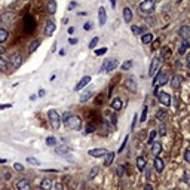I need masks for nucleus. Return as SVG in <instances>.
I'll return each instance as SVG.
<instances>
[{"label": "nucleus", "mask_w": 190, "mask_h": 190, "mask_svg": "<svg viewBox=\"0 0 190 190\" xmlns=\"http://www.w3.org/2000/svg\"><path fill=\"white\" fill-rule=\"evenodd\" d=\"M169 82V74L167 71H157V74L153 79V89H157L159 86H163Z\"/></svg>", "instance_id": "obj_1"}, {"label": "nucleus", "mask_w": 190, "mask_h": 190, "mask_svg": "<svg viewBox=\"0 0 190 190\" xmlns=\"http://www.w3.org/2000/svg\"><path fill=\"white\" fill-rule=\"evenodd\" d=\"M66 125H67L68 129H71V131H79L82 128V119L79 116L70 114L67 119H66Z\"/></svg>", "instance_id": "obj_2"}, {"label": "nucleus", "mask_w": 190, "mask_h": 190, "mask_svg": "<svg viewBox=\"0 0 190 190\" xmlns=\"http://www.w3.org/2000/svg\"><path fill=\"white\" fill-rule=\"evenodd\" d=\"M48 117H49V123H51V126H52V129H59V126H61V116H59V113L56 112V110H49L48 112Z\"/></svg>", "instance_id": "obj_3"}, {"label": "nucleus", "mask_w": 190, "mask_h": 190, "mask_svg": "<svg viewBox=\"0 0 190 190\" xmlns=\"http://www.w3.org/2000/svg\"><path fill=\"white\" fill-rule=\"evenodd\" d=\"M155 6H156V0H143L140 3V11H141V13L149 15L155 11Z\"/></svg>", "instance_id": "obj_4"}, {"label": "nucleus", "mask_w": 190, "mask_h": 190, "mask_svg": "<svg viewBox=\"0 0 190 190\" xmlns=\"http://www.w3.org/2000/svg\"><path fill=\"white\" fill-rule=\"evenodd\" d=\"M23 61H24V58H23V55H21L20 52H16V54H12L11 58H9V66H11L13 70H16V68L21 67Z\"/></svg>", "instance_id": "obj_5"}, {"label": "nucleus", "mask_w": 190, "mask_h": 190, "mask_svg": "<svg viewBox=\"0 0 190 190\" xmlns=\"http://www.w3.org/2000/svg\"><path fill=\"white\" fill-rule=\"evenodd\" d=\"M119 66V61L116 59V58H112V59H106L104 61V64H102V68H101V71H107V73H110L113 71L114 68Z\"/></svg>", "instance_id": "obj_6"}, {"label": "nucleus", "mask_w": 190, "mask_h": 190, "mask_svg": "<svg viewBox=\"0 0 190 190\" xmlns=\"http://www.w3.org/2000/svg\"><path fill=\"white\" fill-rule=\"evenodd\" d=\"M156 97H157V100H159V102L162 104V106H165V107H168L169 104H171V95L168 94V92H157L156 94Z\"/></svg>", "instance_id": "obj_7"}, {"label": "nucleus", "mask_w": 190, "mask_h": 190, "mask_svg": "<svg viewBox=\"0 0 190 190\" xmlns=\"http://www.w3.org/2000/svg\"><path fill=\"white\" fill-rule=\"evenodd\" d=\"M160 63H162V58H155L153 61H152V64H150V67H149V76H155V73H156L159 67H160Z\"/></svg>", "instance_id": "obj_8"}, {"label": "nucleus", "mask_w": 190, "mask_h": 190, "mask_svg": "<svg viewBox=\"0 0 190 190\" xmlns=\"http://www.w3.org/2000/svg\"><path fill=\"white\" fill-rule=\"evenodd\" d=\"M178 34L183 40H190V25H183V27L180 28Z\"/></svg>", "instance_id": "obj_9"}, {"label": "nucleus", "mask_w": 190, "mask_h": 190, "mask_svg": "<svg viewBox=\"0 0 190 190\" xmlns=\"http://www.w3.org/2000/svg\"><path fill=\"white\" fill-rule=\"evenodd\" d=\"M16 189L18 190H31V184L27 178H21L16 183Z\"/></svg>", "instance_id": "obj_10"}, {"label": "nucleus", "mask_w": 190, "mask_h": 190, "mask_svg": "<svg viewBox=\"0 0 190 190\" xmlns=\"http://www.w3.org/2000/svg\"><path fill=\"white\" fill-rule=\"evenodd\" d=\"M107 153L109 152L106 149H92V150L88 152V155L92 157H101V156H104V155H107Z\"/></svg>", "instance_id": "obj_11"}, {"label": "nucleus", "mask_w": 190, "mask_h": 190, "mask_svg": "<svg viewBox=\"0 0 190 190\" xmlns=\"http://www.w3.org/2000/svg\"><path fill=\"white\" fill-rule=\"evenodd\" d=\"M181 83H183V76H180V74L172 76V79H171V86H172L174 89L180 88V86H181Z\"/></svg>", "instance_id": "obj_12"}, {"label": "nucleus", "mask_w": 190, "mask_h": 190, "mask_svg": "<svg viewBox=\"0 0 190 190\" xmlns=\"http://www.w3.org/2000/svg\"><path fill=\"white\" fill-rule=\"evenodd\" d=\"M89 82H91V76H85V77H82V79H80V82H79L77 85L74 86V91H80L82 88H85Z\"/></svg>", "instance_id": "obj_13"}, {"label": "nucleus", "mask_w": 190, "mask_h": 190, "mask_svg": "<svg viewBox=\"0 0 190 190\" xmlns=\"http://www.w3.org/2000/svg\"><path fill=\"white\" fill-rule=\"evenodd\" d=\"M98 21H100V25H104L106 21H107V12H106V9L102 6L98 9Z\"/></svg>", "instance_id": "obj_14"}, {"label": "nucleus", "mask_w": 190, "mask_h": 190, "mask_svg": "<svg viewBox=\"0 0 190 190\" xmlns=\"http://www.w3.org/2000/svg\"><path fill=\"white\" fill-rule=\"evenodd\" d=\"M150 145H152V155L153 156H159L160 152H162V144L157 143V141H153V144H150Z\"/></svg>", "instance_id": "obj_15"}, {"label": "nucleus", "mask_w": 190, "mask_h": 190, "mask_svg": "<svg viewBox=\"0 0 190 190\" xmlns=\"http://www.w3.org/2000/svg\"><path fill=\"white\" fill-rule=\"evenodd\" d=\"M163 168H165V163H163V160H162V159H160L159 156H156V157H155V169H156L159 174H160V172L163 171Z\"/></svg>", "instance_id": "obj_16"}, {"label": "nucleus", "mask_w": 190, "mask_h": 190, "mask_svg": "<svg viewBox=\"0 0 190 190\" xmlns=\"http://www.w3.org/2000/svg\"><path fill=\"white\" fill-rule=\"evenodd\" d=\"M54 31H55V24H54V21H48V23H46V27H45V34L46 36H52Z\"/></svg>", "instance_id": "obj_17"}, {"label": "nucleus", "mask_w": 190, "mask_h": 190, "mask_svg": "<svg viewBox=\"0 0 190 190\" xmlns=\"http://www.w3.org/2000/svg\"><path fill=\"white\" fill-rule=\"evenodd\" d=\"M189 48H190V40H183V42H181V45L178 46V54H180V55L186 54Z\"/></svg>", "instance_id": "obj_18"}, {"label": "nucleus", "mask_w": 190, "mask_h": 190, "mask_svg": "<svg viewBox=\"0 0 190 190\" xmlns=\"http://www.w3.org/2000/svg\"><path fill=\"white\" fill-rule=\"evenodd\" d=\"M40 189L42 190H51L52 189V180L51 178H43L40 181Z\"/></svg>", "instance_id": "obj_19"}, {"label": "nucleus", "mask_w": 190, "mask_h": 190, "mask_svg": "<svg viewBox=\"0 0 190 190\" xmlns=\"http://www.w3.org/2000/svg\"><path fill=\"white\" fill-rule=\"evenodd\" d=\"M123 20H125V23H131L132 21V11H131V8H125L123 9Z\"/></svg>", "instance_id": "obj_20"}, {"label": "nucleus", "mask_w": 190, "mask_h": 190, "mask_svg": "<svg viewBox=\"0 0 190 190\" xmlns=\"http://www.w3.org/2000/svg\"><path fill=\"white\" fill-rule=\"evenodd\" d=\"M46 9H48V13L54 15V13L56 12V2L55 0H48V6H46Z\"/></svg>", "instance_id": "obj_21"}, {"label": "nucleus", "mask_w": 190, "mask_h": 190, "mask_svg": "<svg viewBox=\"0 0 190 190\" xmlns=\"http://www.w3.org/2000/svg\"><path fill=\"white\" fill-rule=\"evenodd\" d=\"M153 34L152 33H144L141 36V42H143V45H149V43H152L153 42Z\"/></svg>", "instance_id": "obj_22"}, {"label": "nucleus", "mask_w": 190, "mask_h": 190, "mask_svg": "<svg viewBox=\"0 0 190 190\" xmlns=\"http://www.w3.org/2000/svg\"><path fill=\"white\" fill-rule=\"evenodd\" d=\"M114 156H116V153L109 152V153L106 155V159H104V165H106V167H110L113 163V160H114Z\"/></svg>", "instance_id": "obj_23"}, {"label": "nucleus", "mask_w": 190, "mask_h": 190, "mask_svg": "<svg viewBox=\"0 0 190 190\" xmlns=\"http://www.w3.org/2000/svg\"><path fill=\"white\" fill-rule=\"evenodd\" d=\"M145 167H147V162H145V159L143 156H138L137 157V168L140 169V171H144Z\"/></svg>", "instance_id": "obj_24"}, {"label": "nucleus", "mask_w": 190, "mask_h": 190, "mask_svg": "<svg viewBox=\"0 0 190 190\" xmlns=\"http://www.w3.org/2000/svg\"><path fill=\"white\" fill-rule=\"evenodd\" d=\"M8 70H9V63H8V59H5L3 56H0V71L6 73Z\"/></svg>", "instance_id": "obj_25"}, {"label": "nucleus", "mask_w": 190, "mask_h": 190, "mask_svg": "<svg viewBox=\"0 0 190 190\" xmlns=\"http://www.w3.org/2000/svg\"><path fill=\"white\" fill-rule=\"evenodd\" d=\"M125 85H126V88H128L129 91L137 92V85H135V80L132 77H131V79H126V83H125Z\"/></svg>", "instance_id": "obj_26"}, {"label": "nucleus", "mask_w": 190, "mask_h": 190, "mask_svg": "<svg viewBox=\"0 0 190 190\" xmlns=\"http://www.w3.org/2000/svg\"><path fill=\"white\" fill-rule=\"evenodd\" d=\"M122 106H123V102H122V100L120 98H114V100L112 101V107H113V110H120L122 109Z\"/></svg>", "instance_id": "obj_27"}, {"label": "nucleus", "mask_w": 190, "mask_h": 190, "mask_svg": "<svg viewBox=\"0 0 190 190\" xmlns=\"http://www.w3.org/2000/svg\"><path fill=\"white\" fill-rule=\"evenodd\" d=\"M167 117H168L167 110H159V112L156 113V119H157V120H160V122H163Z\"/></svg>", "instance_id": "obj_28"}, {"label": "nucleus", "mask_w": 190, "mask_h": 190, "mask_svg": "<svg viewBox=\"0 0 190 190\" xmlns=\"http://www.w3.org/2000/svg\"><path fill=\"white\" fill-rule=\"evenodd\" d=\"M56 153H58V155H67V153H70V147H67V145H59V147L56 149Z\"/></svg>", "instance_id": "obj_29"}, {"label": "nucleus", "mask_w": 190, "mask_h": 190, "mask_svg": "<svg viewBox=\"0 0 190 190\" xmlns=\"http://www.w3.org/2000/svg\"><path fill=\"white\" fill-rule=\"evenodd\" d=\"M8 30H5V28H0V43H3V42H6L8 40Z\"/></svg>", "instance_id": "obj_30"}, {"label": "nucleus", "mask_w": 190, "mask_h": 190, "mask_svg": "<svg viewBox=\"0 0 190 190\" xmlns=\"http://www.w3.org/2000/svg\"><path fill=\"white\" fill-rule=\"evenodd\" d=\"M92 97V91H86V92H83L82 95H80V101L82 102H85V101H88Z\"/></svg>", "instance_id": "obj_31"}, {"label": "nucleus", "mask_w": 190, "mask_h": 190, "mask_svg": "<svg viewBox=\"0 0 190 190\" xmlns=\"http://www.w3.org/2000/svg\"><path fill=\"white\" fill-rule=\"evenodd\" d=\"M40 43H42L40 40H36V42H33V43L30 45V48H28V52H30V54H33L34 51H36L39 46H40Z\"/></svg>", "instance_id": "obj_32"}, {"label": "nucleus", "mask_w": 190, "mask_h": 190, "mask_svg": "<svg viewBox=\"0 0 190 190\" xmlns=\"http://www.w3.org/2000/svg\"><path fill=\"white\" fill-rule=\"evenodd\" d=\"M55 144H56V138H55V137H48V138H46V145L54 147Z\"/></svg>", "instance_id": "obj_33"}, {"label": "nucleus", "mask_w": 190, "mask_h": 190, "mask_svg": "<svg viewBox=\"0 0 190 190\" xmlns=\"http://www.w3.org/2000/svg\"><path fill=\"white\" fill-rule=\"evenodd\" d=\"M98 42H100V37H98V36H95V37H94V39H92V40L89 42L88 48H89V49H94V48L97 46V43H98Z\"/></svg>", "instance_id": "obj_34"}, {"label": "nucleus", "mask_w": 190, "mask_h": 190, "mask_svg": "<svg viewBox=\"0 0 190 190\" xmlns=\"http://www.w3.org/2000/svg\"><path fill=\"white\" fill-rule=\"evenodd\" d=\"M156 135H157L156 131H150V135H149V140H147V143H149V144H153V141H155Z\"/></svg>", "instance_id": "obj_35"}, {"label": "nucleus", "mask_w": 190, "mask_h": 190, "mask_svg": "<svg viewBox=\"0 0 190 190\" xmlns=\"http://www.w3.org/2000/svg\"><path fill=\"white\" fill-rule=\"evenodd\" d=\"M98 171H100V168H98V167H94L92 169H91L89 177H88V178H89V180H92L94 177H95V175H97V174H98Z\"/></svg>", "instance_id": "obj_36"}, {"label": "nucleus", "mask_w": 190, "mask_h": 190, "mask_svg": "<svg viewBox=\"0 0 190 190\" xmlns=\"http://www.w3.org/2000/svg\"><path fill=\"white\" fill-rule=\"evenodd\" d=\"M132 64H134V63H132L131 59H128V61H125V63H123V64H122V70H129V68L132 67Z\"/></svg>", "instance_id": "obj_37"}, {"label": "nucleus", "mask_w": 190, "mask_h": 190, "mask_svg": "<svg viewBox=\"0 0 190 190\" xmlns=\"http://www.w3.org/2000/svg\"><path fill=\"white\" fill-rule=\"evenodd\" d=\"M27 162H28V163H31V165H40V163H42V162H40L39 159H36V157H28V159H27Z\"/></svg>", "instance_id": "obj_38"}, {"label": "nucleus", "mask_w": 190, "mask_h": 190, "mask_svg": "<svg viewBox=\"0 0 190 190\" xmlns=\"http://www.w3.org/2000/svg\"><path fill=\"white\" fill-rule=\"evenodd\" d=\"M147 112H149V109H147V106H145L144 109H143V113H141V122H144V120H147Z\"/></svg>", "instance_id": "obj_39"}, {"label": "nucleus", "mask_w": 190, "mask_h": 190, "mask_svg": "<svg viewBox=\"0 0 190 190\" xmlns=\"http://www.w3.org/2000/svg\"><path fill=\"white\" fill-rule=\"evenodd\" d=\"M106 52H107V48H101V49H97V51H95V55L101 56V55H104Z\"/></svg>", "instance_id": "obj_40"}, {"label": "nucleus", "mask_w": 190, "mask_h": 190, "mask_svg": "<svg viewBox=\"0 0 190 190\" xmlns=\"http://www.w3.org/2000/svg\"><path fill=\"white\" fill-rule=\"evenodd\" d=\"M159 134L162 135V137H165V135H167V126H165L163 123H162V125H160V128H159Z\"/></svg>", "instance_id": "obj_41"}, {"label": "nucleus", "mask_w": 190, "mask_h": 190, "mask_svg": "<svg viewBox=\"0 0 190 190\" xmlns=\"http://www.w3.org/2000/svg\"><path fill=\"white\" fill-rule=\"evenodd\" d=\"M95 131V126L92 125V123H89V125H86V134H92Z\"/></svg>", "instance_id": "obj_42"}, {"label": "nucleus", "mask_w": 190, "mask_h": 190, "mask_svg": "<svg viewBox=\"0 0 190 190\" xmlns=\"http://www.w3.org/2000/svg\"><path fill=\"white\" fill-rule=\"evenodd\" d=\"M128 138H129V137H128V135H126V137H125V140H123L122 145H120V147H119V153H120V152H123V149H125V147H126V143H128Z\"/></svg>", "instance_id": "obj_43"}, {"label": "nucleus", "mask_w": 190, "mask_h": 190, "mask_svg": "<svg viewBox=\"0 0 190 190\" xmlns=\"http://www.w3.org/2000/svg\"><path fill=\"white\" fill-rule=\"evenodd\" d=\"M131 30H132V33L134 34H141V28H138V27H135V25H131Z\"/></svg>", "instance_id": "obj_44"}, {"label": "nucleus", "mask_w": 190, "mask_h": 190, "mask_svg": "<svg viewBox=\"0 0 190 190\" xmlns=\"http://www.w3.org/2000/svg\"><path fill=\"white\" fill-rule=\"evenodd\" d=\"M184 159H186L187 163H190V149H187V150L184 152Z\"/></svg>", "instance_id": "obj_45"}, {"label": "nucleus", "mask_w": 190, "mask_h": 190, "mask_svg": "<svg viewBox=\"0 0 190 190\" xmlns=\"http://www.w3.org/2000/svg\"><path fill=\"white\" fill-rule=\"evenodd\" d=\"M125 167H126V165H122V167L117 168V175H119V177H122L123 175V172H125Z\"/></svg>", "instance_id": "obj_46"}, {"label": "nucleus", "mask_w": 190, "mask_h": 190, "mask_svg": "<svg viewBox=\"0 0 190 190\" xmlns=\"http://www.w3.org/2000/svg\"><path fill=\"white\" fill-rule=\"evenodd\" d=\"M13 168H15L16 171H24V167L21 165V163H18V162H16V163H13Z\"/></svg>", "instance_id": "obj_47"}, {"label": "nucleus", "mask_w": 190, "mask_h": 190, "mask_svg": "<svg viewBox=\"0 0 190 190\" xmlns=\"http://www.w3.org/2000/svg\"><path fill=\"white\" fill-rule=\"evenodd\" d=\"M54 190H64V186L61 183H56L55 186H54Z\"/></svg>", "instance_id": "obj_48"}, {"label": "nucleus", "mask_w": 190, "mask_h": 190, "mask_svg": "<svg viewBox=\"0 0 190 190\" xmlns=\"http://www.w3.org/2000/svg\"><path fill=\"white\" fill-rule=\"evenodd\" d=\"M12 104H0V110H5V109H11Z\"/></svg>", "instance_id": "obj_49"}, {"label": "nucleus", "mask_w": 190, "mask_h": 190, "mask_svg": "<svg viewBox=\"0 0 190 190\" xmlns=\"http://www.w3.org/2000/svg\"><path fill=\"white\" fill-rule=\"evenodd\" d=\"M68 43H70V45H76V43H77V39H71V37H70V39H68Z\"/></svg>", "instance_id": "obj_50"}, {"label": "nucleus", "mask_w": 190, "mask_h": 190, "mask_svg": "<svg viewBox=\"0 0 190 190\" xmlns=\"http://www.w3.org/2000/svg\"><path fill=\"white\" fill-rule=\"evenodd\" d=\"M92 28V23H86L85 24V30H91Z\"/></svg>", "instance_id": "obj_51"}, {"label": "nucleus", "mask_w": 190, "mask_h": 190, "mask_svg": "<svg viewBox=\"0 0 190 190\" xmlns=\"http://www.w3.org/2000/svg\"><path fill=\"white\" fill-rule=\"evenodd\" d=\"M144 190H153V186L152 184H144Z\"/></svg>", "instance_id": "obj_52"}, {"label": "nucleus", "mask_w": 190, "mask_h": 190, "mask_svg": "<svg viewBox=\"0 0 190 190\" xmlns=\"http://www.w3.org/2000/svg\"><path fill=\"white\" fill-rule=\"evenodd\" d=\"M135 125H137V114L134 116V122H132V126H131V129H134V128H135Z\"/></svg>", "instance_id": "obj_53"}, {"label": "nucleus", "mask_w": 190, "mask_h": 190, "mask_svg": "<svg viewBox=\"0 0 190 190\" xmlns=\"http://www.w3.org/2000/svg\"><path fill=\"white\" fill-rule=\"evenodd\" d=\"M3 54H5V48H3V45L0 43V56L3 55Z\"/></svg>", "instance_id": "obj_54"}, {"label": "nucleus", "mask_w": 190, "mask_h": 190, "mask_svg": "<svg viewBox=\"0 0 190 190\" xmlns=\"http://www.w3.org/2000/svg\"><path fill=\"white\" fill-rule=\"evenodd\" d=\"M45 172H58V169H43Z\"/></svg>", "instance_id": "obj_55"}, {"label": "nucleus", "mask_w": 190, "mask_h": 190, "mask_svg": "<svg viewBox=\"0 0 190 190\" xmlns=\"http://www.w3.org/2000/svg\"><path fill=\"white\" fill-rule=\"evenodd\" d=\"M39 97H45V91H43V89L39 91Z\"/></svg>", "instance_id": "obj_56"}, {"label": "nucleus", "mask_w": 190, "mask_h": 190, "mask_svg": "<svg viewBox=\"0 0 190 190\" xmlns=\"http://www.w3.org/2000/svg\"><path fill=\"white\" fill-rule=\"evenodd\" d=\"M74 33V28H73V27H70V28H68V34H73Z\"/></svg>", "instance_id": "obj_57"}, {"label": "nucleus", "mask_w": 190, "mask_h": 190, "mask_svg": "<svg viewBox=\"0 0 190 190\" xmlns=\"http://www.w3.org/2000/svg\"><path fill=\"white\" fill-rule=\"evenodd\" d=\"M73 8H76V3H70V6H68V9H73Z\"/></svg>", "instance_id": "obj_58"}, {"label": "nucleus", "mask_w": 190, "mask_h": 190, "mask_svg": "<svg viewBox=\"0 0 190 190\" xmlns=\"http://www.w3.org/2000/svg\"><path fill=\"white\" fill-rule=\"evenodd\" d=\"M186 59H187V67L190 68V55H187V58H186Z\"/></svg>", "instance_id": "obj_59"}, {"label": "nucleus", "mask_w": 190, "mask_h": 190, "mask_svg": "<svg viewBox=\"0 0 190 190\" xmlns=\"http://www.w3.org/2000/svg\"><path fill=\"white\" fill-rule=\"evenodd\" d=\"M110 3H112V8H114V6H116V0H110Z\"/></svg>", "instance_id": "obj_60"}, {"label": "nucleus", "mask_w": 190, "mask_h": 190, "mask_svg": "<svg viewBox=\"0 0 190 190\" xmlns=\"http://www.w3.org/2000/svg\"><path fill=\"white\" fill-rule=\"evenodd\" d=\"M0 163H6V159H2V157H0Z\"/></svg>", "instance_id": "obj_61"}, {"label": "nucleus", "mask_w": 190, "mask_h": 190, "mask_svg": "<svg viewBox=\"0 0 190 190\" xmlns=\"http://www.w3.org/2000/svg\"><path fill=\"white\" fill-rule=\"evenodd\" d=\"M180 2H183V0H177V3H180Z\"/></svg>", "instance_id": "obj_62"}, {"label": "nucleus", "mask_w": 190, "mask_h": 190, "mask_svg": "<svg viewBox=\"0 0 190 190\" xmlns=\"http://www.w3.org/2000/svg\"><path fill=\"white\" fill-rule=\"evenodd\" d=\"M171 190H177V189H171Z\"/></svg>", "instance_id": "obj_63"}, {"label": "nucleus", "mask_w": 190, "mask_h": 190, "mask_svg": "<svg viewBox=\"0 0 190 190\" xmlns=\"http://www.w3.org/2000/svg\"><path fill=\"white\" fill-rule=\"evenodd\" d=\"M24 2H25V0H24Z\"/></svg>", "instance_id": "obj_64"}]
</instances>
